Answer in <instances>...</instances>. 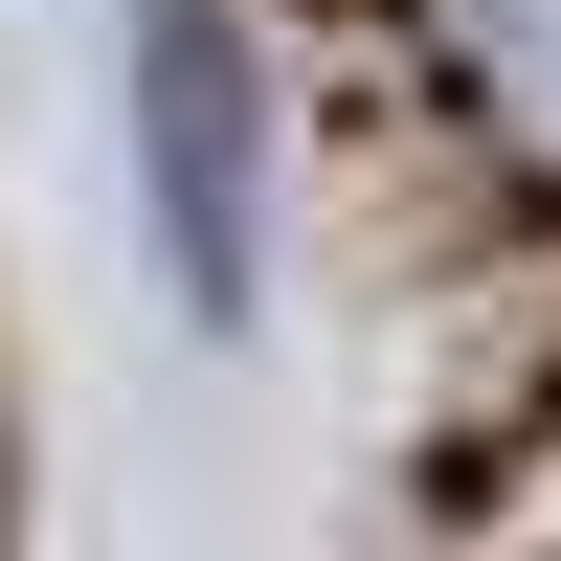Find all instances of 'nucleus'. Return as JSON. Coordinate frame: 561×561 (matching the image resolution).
<instances>
[{
  "label": "nucleus",
  "mask_w": 561,
  "mask_h": 561,
  "mask_svg": "<svg viewBox=\"0 0 561 561\" xmlns=\"http://www.w3.org/2000/svg\"><path fill=\"white\" fill-rule=\"evenodd\" d=\"M135 180H158L180 293L248 314V45H225V0H135Z\"/></svg>",
  "instance_id": "obj_1"
},
{
  "label": "nucleus",
  "mask_w": 561,
  "mask_h": 561,
  "mask_svg": "<svg viewBox=\"0 0 561 561\" xmlns=\"http://www.w3.org/2000/svg\"><path fill=\"white\" fill-rule=\"evenodd\" d=\"M427 45H449V90L561 180V0H427Z\"/></svg>",
  "instance_id": "obj_2"
}]
</instances>
